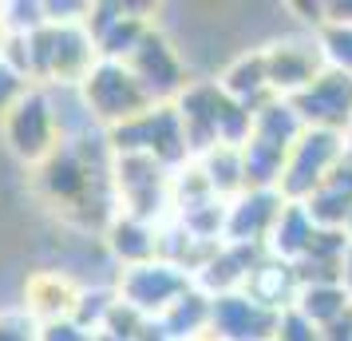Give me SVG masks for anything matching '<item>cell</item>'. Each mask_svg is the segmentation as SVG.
<instances>
[{"label": "cell", "instance_id": "obj_1", "mask_svg": "<svg viewBox=\"0 0 352 341\" xmlns=\"http://www.w3.org/2000/svg\"><path fill=\"white\" fill-rule=\"evenodd\" d=\"M349 155L352 151H349V143H344V135L305 127V135L293 143V151H289L281 183H277L281 198H285V203H309V195H313Z\"/></svg>", "mask_w": 352, "mask_h": 341}, {"label": "cell", "instance_id": "obj_2", "mask_svg": "<svg viewBox=\"0 0 352 341\" xmlns=\"http://www.w3.org/2000/svg\"><path fill=\"white\" fill-rule=\"evenodd\" d=\"M261 56H265V76H270V87L277 99H297L324 72L317 32H305V28L270 36L261 44Z\"/></svg>", "mask_w": 352, "mask_h": 341}, {"label": "cell", "instance_id": "obj_3", "mask_svg": "<svg viewBox=\"0 0 352 341\" xmlns=\"http://www.w3.org/2000/svg\"><path fill=\"white\" fill-rule=\"evenodd\" d=\"M186 290H194V274L182 270V266H175L170 258H155V262H143V266H131L127 274L119 278L123 306L135 309L146 322H159Z\"/></svg>", "mask_w": 352, "mask_h": 341}, {"label": "cell", "instance_id": "obj_4", "mask_svg": "<svg viewBox=\"0 0 352 341\" xmlns=\"http://www.w3.org/2000/svg\"><path fill=\"white\" fill-rule=\"evenodd\" d=\"M155 103L143 92V83L135 80V72L119 60H99L87 76V112L99 115L103 123L123 127L131 119H139L143 112H151Z\"/></svg>", "mask_w": 352, "mask_h": 341}, {"label": "cell", "instance_id": "obj_5", "mask_svg": "<svg viewBox=\"0 0 352 341\" xmlns=\"http://www.w3.org/2000/svg\"><path fill=\"white\" fill-rule=\"evenodd\" d=\"M293 107L301 115L309 131H336L344 135L352 127V76L324 68L317 80L293 99Z\"/></svg>", "mask_w": 352, "mask_h": 341}, {"label": "cell", "instance_id": "obj_6", "mask_svg": "<svg viewBox=\"0 0 352 341\" xmlns=\"http://www.w3.org/2000/svg\"><path fill=\"white\" fill-rule=\"evenodd\" d=\"M277 318L261 302H254L245 290L222 293L210 306V341H273L277 338Z\"/></svg>", "mask_w": 352, "mask_h": 341}, {"label": "cell", "instance_id": "obj_7", "mask_svg": "<svg viewBox=\"0 0 352 341\" xmlns=\"http://www.w3.org/2000/svg\"><path fill=\"white\" fill-rule=\"evenodd\" d=\"M285 211L281 191H241L234 203H226V238L234 246H265L277 218Z\"/></svg>", "mask_w": 352, "mask_h": 341}, {"label": "cell", "instance_id": "obj_8", "mask_svg": "<svg viewBox=\"0 0 352 341\" xmlns=\"http://www.w3.org/2000/svg\"><path fill=\"white\" fill-rule=\"evenodd\" d=\"M218 80V87H222L226 96L234 99V103H241V107H250V112H261L273 96L270 87V76H265V56H261V44L250 52H238L230 64L214 76Z\"/></svg>", "mask_w": 352, "mask_h": 341}, {"label": "cell", "instance_id": "obj_9", "mask_svg": "<svg viewBox=\"0 0 352 341\" xmlns=\"http://www.w3.org/2000/svg\"><path fill=\"white\" fill-rule=\"evenodd\" d=\"M245 293H250L254 302H261L265 309H273V313H285V309L297 306V293H301L297 266L265 254V258L254 266L250 282H245Z\"/></svg>", "mask_w": 352, "mask_h": 341}, {"label": "cell", "instance_id": "obj_10", "mask_svg": "<svg viewBox=\"0 0 352 341\" xmlns=\"http://www.w3.org/2000/svg\"><path fill=\"white\" fill-rule=\"evenodd\" d=\"M305 211H309V218L320 230H344V223L352 214V155L309 195Z\"/></svg>", "mask_w": 352, "mask_h": 341}, {"label": "cell", "instance_id": "obj_11", "mask_svg": "<svg viewBox=\"0 0 352 341\" xmlns=\"http://www.w3.org/2000/svg\"><path fill=\"white\" fill-rule=\"evenodd\" d=\"M317 234H320V227L309 218L305 203H285V211H281V218H277V227H273V234H270V242H265V254L297 266V262L313 250Z\"/></svg>", "mask_w": 352, "mask_h": 341}, {"label": "cell", "instance_id": "obj_12", "mask_svg": "<svg viewBox=\"0 0 352 341\" xmlns=\"http://www.w3.org/2000/svg\"><path fill=\"white\" fill-rule=\"evenodd\" d=\"M202 183L210 187V195L222 198V203H234V198L245 191V167H241V151L238 147H214L202 159H194Z\"/></svg>", "mask_w": 352, "mask_h": 341}, {"label": "cell", "instance_id": "obj_13", "mask_svg": "<svg viewBox=\"0 0 352 341\" xmlns=\"http://www.w3.org/2000/svg\"><path fill=\"white\" fill-rule=\"evenodd\" d=\"M305 135V123L297 107H293V99H270L261 112H254V135L257 143L265 147H277V151H293V143Z\"/></svg>", "mask_w": 352, "mask_h": 341}, {"label": "cell", "instance_id": "obj_14", "mask_svg": "<svg viewBox=\"0 0 352 341\" xmlns=\"http://www.w3.org/2000/svg\"><path fill=\"white\" fill-rule=\"evenodd\" d=\"M293 309H301L317 329H329V325L340 322V318L352 309V298L344 293L340 282H329V286H301L297 306H293Z\"/></svg>", "mask_w": 352, "mask_h": 341}, {"label": "cell", "instance_id": "obj_15", "mask_svg": "<svg viewBox=\"0 0 352 341\" xmlns=\"http://www.w3.org/2000/svg\"><path fill=\"white\" fill-rule=\"evenodd\" d=\"M317 44H320V56H324V68L352 76V28L349 24H324L317 32Z\"/></svg>", "mask_w": 352, "mask_h": 341}, {"label": "cell", "instance_id": "obj_16", "mask_svg": "<svg viewBox=\"0 0 352 341\" xmlns=\"http://www.w3.org/2000/svg\"><path fill=\"white\" fill-rule=\"evenodd\" d=\"M273 341H320V329L305 318L301 309H285L277 318V338Z\"/></svg>", "mask_w": 352, "mask_h": 341}, {"label": "cell", "instance_id": "obj_17", "mask_svg": "<svg viewBox=\"0 0 352 341\" xmlns=\"http://www.w3.org/2000/svg\"><path fill=\"white\" fill-rule=\"evenodd\" d=\"M324 24H349L352 28V0H324Z\"/></svg>", "mask_w": 352, "mask_h": 341}, {"label": "cell", "instance_id": "obj_18", "mask_svg": "<svg viewBox=\"0 0 352 341\" xmlns=\"http://www.w3.org/2000/svg\"><path fill=\"white\" fill-rule=\"evenodd\" d=\"M320 341H352V309L340 318V322L329 325V329H320Z\"/></svg>", "mask_w": 352, "mask_h": 341}, {"label": "cell", "instance_id": "obj_19", "mask_svg": "<svg viewBox=\"0 0 352 341\" xmlns=\"http://www.w3.org/2000/svg\"><path fill=\"white\" fill-rule=\"evenodd\" d=\"M340 286H344V293L352 298V242H349V250H344V262H340Z\"/></svg>", "mask_w": 352, "mask_h": 341}, {"label": "cell", "instance_id": "obj_20", "mask_svg": "<svg viewBox=\"0 0 352 341\" xmlns=\"http://www.w3.org/2000/svg\"><path fill=\"white\" fill-rule=\"evenodd\" d=\"M344 234H349V242H352V214H349V223H344Z\"/></svg>", "mask_w": 352, "mask_h": 341}, {"label": "cell", "instance_id": "obj_21", "mask_svg": "<svg viewBox=\"0 0 352 341\" xmlns=\"http://www.w3.org/2000/svg\"><path fill=\"white\" fill-rule=\"evenodd\" d=\"M344 143H349V151H352V127H349V131H344Z\"/></svg>", "mask_w": 352, "mask_h": 341}]
</instances>
